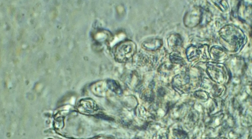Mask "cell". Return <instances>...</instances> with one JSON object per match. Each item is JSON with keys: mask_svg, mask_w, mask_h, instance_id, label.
I'll use <instances>...</instances> for the list:
<instances>
[{"mask_svg": "<svg viewBox=\"0 0 252 139\" xmlns=\"http://www.w3.org/2000/svg\"><path fill=\"white\" fill-rule=\"evenodd\" d=\"M10 27H7V30H10Z\"/></svg>", "mask_w": 252, "mask_h": 139, "instance_id": "1", "label": "cell"}]
</instances>
